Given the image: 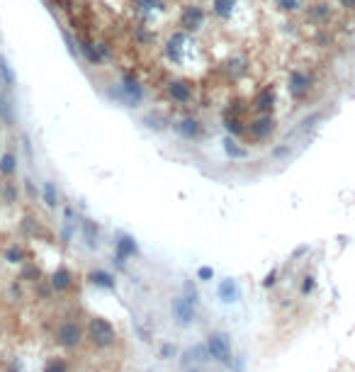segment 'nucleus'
Listing matches in <instances>:
<instances>
[{
	"label": "nucleus",
	"instance_id": "obj_1",
	"mask_svg": "<svg viewBox=\"0 0 355 372\" xmlns=\"http://www.w3.org/2000/svg\"><path fill=\"white\" fill-rule=\"evenodd\" d=\"M187 44H190L187 32L178 29V32H173V34H170L168 41H166V56H168L170 63H175V66H183V63H185Z\"/></svg>",
	"mask_w": 355,
	"mask_h": 372
},
{
	"label": "nucleus",
	"instance_id": "obj_2",
	"mask_svg": "<svg viewBox=\"0 0 355 372\" xmlns=\"http://www.w3.org/2000/svg\"><path fill=\"white\" fill-rule=\"evenodd\" d=\"M88 336H90V341H93L95 346H100V348H107V346L114 343V329H112V324L105 321V319H93L90 326H88Z\"/></svg>",
	"mask_w": 355,
	"mask_h": 372
},
{
	"label": "nucleus",
	"instance_id": "obj_3",
	"mask_svg": "<svg viewBox=\"0 0 355 372\" xmlns=\"http://www.w3.org/2000/svg\"><path fill=\"white\" fill-rule=\"evenodd\" d=\"M166 93L180 107H187L190 102H195V85L190 80H170L166 85Z\"/></svg>",
	"mask_w": 355,
	"mask_h": 372
},
{
	"label": "nucleus",
	"instance_id": "obj_4",
	"mask_svg": "<svg viewBox=\"0 0 355 372\" xmlns=\"http://www.w3.org/2000/svg\"><path fill=\"white\" fill-rule=\"evenodd\" d=\"M207 22V12L200 5H187L180 15V29L183 32H200Z\"/></svg>",
	"mask_w": 355,
	"mask_h": 372
},
{
	"label": "nucleus",
	"instance_id": "obj_5",
	"mask_svg": "<svg viewBox=\"0 0 355 372\" xmlns=\"http://www.w3.org/2000/svg\"><path fill=\"white\" fill-rule=\"evenodd\" d=\"M273 131H275L273 117H270V114H261V117H256V119L246 127V136L253 139V141H265V139H270Z\"/></svg>",
	"mask_w": 355,
	"mask_h": 372
},
{
	"label": "nucleus",
	"instance_id": "obj_6",
	"mask_svg": "<svg viewBox=\"0 0 355 372\" xmlns=\"http://www.w3.org/2000/svg\"><path fill=\"white\" fill-rule=\"evenodd\" d=\"M207 348H209V355L224 365H231V346H229V338L224 334H212L209 341H207Z\"/></svg>",
	"mask_w": 355,
	"mask_h": 372
},
{
	"label": "nucleus",
	"instance_id": "obj_7",
	"mask_svg": "<svg viewBox=\"0 0 355 372\" xmlns=\"http://www.w3.org/2000/svg\"><path fill=\"white\" fill-rule=\"evenodd\" d=\"M170 314L173 319L180 324V326H190L195 321V309H192V302L187 297H175L170 302Z\"/></svg>",
	"mask_w": 355,
	"mask_h": 372
},
{
	"label": "nucleus",
	"instance_id": "obj_8",
	"mask_svg": "<svg viewBox=\"0 0 355 372\" xmlns=\"http://www.w3.org/2000/svg\"><path fill=\"white\" fill-rule=\"evenodd\" d=\"M209 358H212V355H209V348H207V346H192V348H187L185 351L180 365H183V370H190V365H192V368L205 365Z\"/></svg>",
	"mask_w": 355,
	"mask_h": 372
},
{
	"label": "nucleus",
	"instance_id": "obj_9",
	"mask_svg": "<svg viewBox=\"0 0 355 372\" xmlns=\"http://www.w3.org/2000/svg\"><path fill=\"white\" fill-rule=\"evenodd\" d=\"M58 343L63 346V348H75L78 343H80V329L75 326L73 321H68V324H61L58 326Z\"/></svg>",
	"mask_w": 355,
	"mask_h": 372
},
{
	"label": "nucleus",
	"instance_id": "obj_10",
	"mask_svg": "<svg viewBox=\"0 0 355 372\" xmlns=\"http://www.w3.org/2000/svg\"><path fill=\"white\" fill-rule=\"evenodd\" d=\"M287 88H290L292 97H304V95L309 93V88H312V80H309V75L304 73V71H292Z\"/></svg>",
	"mask_w": 355,
	"mask_h": 372
},
{
	"label": "nucleus",
	"instance_id": "obj_11",
	"mask_svg": "<svg viewBox=\"0 0 355 372\" xmlns=\"http://www.w3.org/2000/svg\"><path fill=\"white\" fill-rule=\"evenodd\" d=\"M175 129L178 134L187 139V141H192V139H197L200 134H202V122L197 119V117H185V119H180L178 124H175Z\"/></svg>",
	"mask_w": 355,
	"mask_h": 372
},
{
	"label": "nucleus",
	"instance_id": "obj_12",
	"mask_svg": "<svg viewBox=\"0 0 355 372\" xmlns=\"http://www.w3.org/2000/svg\"><path fill=\"white\" fill-rule=\"evenodd\" d=\"M273 105H275V93H273V88H263L261 93L256 95V100H253V110L258 112V114H270Z\"/></svg>",
	"mask_w": 355,
	"mask_h": 372
},
{
	"label": "nucleus",
	"instance_id": "obj_13",
	"mask_svg": "<svg viewBox=\"0 0 355 372\" xmlns=\"http://www.w3.org/2000/svg\"><path fill=\"white\" fill-rule=\"evenodd\" d=\"M239 297H241V290H239L236 280H231V278L222 280V285H219V299L224 304H231V302H239Z\"/></svg>",
	"mask_w": 355,
	"mask_h": 372
},
{
	"label": "nucleus",
	"instance_id": "obj_14",
	"mask_svg": "<svg viewBox=\"0 0 355 372\" xmlns=\"http://www.w3.org/2000/svg\"><path fill=\"white\" fill-rule=\"evenodd\" d=\"M78 49L83 51V56L88 58V63H93V66H100L102 63V54L97 51V44H93V41H88V39H78Z\"/></svg>",
	"mask_w": 355,
	"mask_h": 372
},
{
	"label": "nucleus",
	"instance_id": "obj_15",
	"mask_svg": "<svg viewBox=\"0 0 355 372\" xmlns=\"http://www.w3.org/2000/svg\"><path fill=\"white\" fill-rule=\"evenodd\" d=\"M17 170V153L15 151H5L0 156V175L2 178H12Z\"/></svg>",
	"mask_w": 355,
	"mask_h": 372
},
{
	"label": "nucleus",
	"instance_id": "obj_16",
	"mask_svg": "<svg viewBox=\"0 0 355 372\" xmlns=\"http://www.w3.org/2000/svg\"><path fill=\"white\" fill-rule=\"evenodd\" d=\"M136 253V243L131 236H119V241H117V261L124 263L129 256Z\"/></svg>",
	"mask_w": 355,
	"mask_h": 372
},
{
	"label": "nucleus",
	"instance_id": "obj_17",
	"mask_svg": "<svg viewBox=\"0 0 355 372\" xmlns=\"http://www.w3.org/2000/svg\"><path fill=\"white\" fill-rule=\"evenodd\" d=\"M236 10V0H212V12L219 19H229Z\"/></svg>",
	"mask_w": 355,
	"mask_h": 372
},
{
	"label": "nucleus",
	"instance_id": "obj_18",
	"mask_svg": "<svg viewBox=\"0 0 355 372\" xmlns=\"http://www.w3.org/2000/svg\"><path fill=\"white\" fill-rule=\"evenodd\" d=\"M71 273L66 270V268H58L56 273L51 275V287L56 290V292H63V290H68L71 287Z\"/></svg>",
	"mask_w": 355,
	"mask_h": 372
},
{
	"label": "nucleus",
	"instance_id": "obj_19",
	"mask_svg": "<svg viewBox=\"0 0 355 372\" xmlns=\"http://www.w3.org/2000/svg\"><path fill=\"white\" fill-rule=\"evenodd\" d=\"M158 10H166L163 0H136V12H141V15H153Z\"/></svg>",
	"mask_w": 355,
	"mask_h": 372
},
{
	"label": "nucleus",
	"instance_id": "obj_20",
	"mask_svg": "<svg viewBox=\"0 0 355 372\" xmlns=\"http://www.w3.org/2000/svg\"><path fill=\"white\" fill-rule=\"evenodd\" d=\"M90 282L97 285V287H105V290H112L114 287V278L110 273H105V270H93L90 273Z\"/></svg>",
	"mask_w": 355,
	"mask_h": 372
},
{
	"label": "nucleus",
	"instance_id": "obj_21",
	"mask_svg": "<svg viewBox=\"0 0 355 372\" xmlns=\"http://www.w3.org/2000/svg\"><path fill=\"white\" fill-rule=\"evenodd\" d=\"M226 129L234 136H241V134H246V124L239 114H226Z\"/></svg>",
	"mask_w": 355,
	"mask_h": 372
},
{
	"label": "nucleus",
	"instance_id": "obj_22",
	"mask_svg": "<svg viewBox=\"0 0 355 372\" xmlns=\"http://www.w3.org/2000/svg\"><path fill=\"white\" fill-rule=\"evenodd\" d=\"M0 80L5 83V88H12L15 85V73H12V68H10V63H7L5 56H0Z\"/></svg>",
	"mask_w": 355,
	"mask_h": 372
},
{
	"label": "nucleus",
	"instance_id": "obj_23",
	"mask_svg": "<svg viewBox=\"0 0 355 372\" xmlns=\"http://www.w3.org/2000/svg\"><path fill=\"white\" fill-rule=\"evenodd\" d=\"M331 15V10H329V5L326 2H314L312 5V10H309V17L314 19V22H326Z\"/></svg>",
	"mask_w": 355,
	"mask_h": 372
},
{
	"label": "nucleus",
	"instance_id": "obj_24",
	"mask_svg": "<svg viewBox=\"0 0 355 372\" xmlns=\"http://www.w3.org/2000/svg\"><path fill=\"white\" fill-rule=\"evenodd\" d=\"M44 202H46V207H51V209H56L58 205V192L56 187H54V183H44Z\"/></svg>",
	"mask_w": 355,
	"mask_h": 372
},
{
	"label": "nucleus",
	"instance_id": "obj_25",
	"mask_svg": "<svg viewBox=\"0 0 355 372\" xmlns=\"http://www.w3.org/2000/svg\"><path fill=\"white\" fill-rule=\"evenodd\" d=\"M83 234H85V241H88V246H90V248H95V246H97V226H95V222L85 219V222H83Z\"/></svg>",
	"mask_w": 355,
	"mask_h": 372
},
{
	"label": "nucleus",
	"instance_id": "obj_26",
	"mask_svg": "<svg viewBox=\"0 0 355 372\" xmlns=\"http://www.w3.org/2000/svg\"><path fill=\"white\" fill-rule=\"evenodd\" d=\"M224 151H226V156H231V158H246V149H241L231 136L224 139Z\"/></svg>",
	"mask_w": 355,
	"mask_h": 372
},
{
	"label": "nucleus",
	"instance_id": "obj_27",
	"mask_svg": "<svg viewBox=\"0 0 355 372\" xmlns=\"http://www.w3.org/2000/svg\"><path fill=\"white\" fill-rule=\"evenodd\" d=\"M229 73L234 75V78H239V75L246 73V58H243V56L229 58Z\"/></svg>",
	"mask_w": 355,
	"mask_h": 372
},
{
	"label": "nucleus",
	"instance_id": "obj_28",
	"mask_svg": "<svg viewBox=\"0 0 355 372\" xmlns=\"http://www.w3.org/2000/svg\"><path fill=\"white\" fill-rule=\"evenodd\" d=\"M22 258H24V253H22L19 246H10V248L5 251V261L7 263H22Z\"/></svg>",
	"mask_w": 355,
	"mask_h": 372
},
{
	"label": "nucleus",
	"instance_id": "obj_29",
	"mask_svg": "<svg viewBox=\"0 0 355 372\" xmlns=\"http://www.w3.org/2000/svg\"><path fill=\"white\" fill-rule=\"evenodd\" d=\"M275 5L280 7L282 12H295L299 7V0H275Z\"/></svg>",
	"mask_w": 355,
	"mask_h": 372
},
{
	"label": "nucleus",
	"instance_id": "obj_30",
	"mask_svg": "<svg viewBox=\"0 0 355 372\" xmlns=\"http://www.w3.org/2000/svg\"><path fill=\"white\" fill-rule=\"evenodd\" d=\"M15 197H17V187H15V183H7V185H5V202L12 205Z\"/></svg>",
	"mask_w": 355,
	"mask_h": 372
},
{
	"label": "nucleus",
	"instance_id": "obj_31",
	"mask_svg": "<svg viewBox=\"0 0 355 372\" xmlns=\"http://www.w3.org/2000/svg\"><path fill=\"white\" fill-rule=\"evenodd\" d=\"M39 278V268L37 265H24L22 270V280H37Z\"/></svg>",
	"mask_w": 355,
	"mask_h": 372
},
{
	"label": "nucleus",
	"instance_id": "obj_32",
	"mask_svg": "<svg viewBox=\"0 0 355 372\" xmlns=\"http://www.w3.org/2000/svg\"><path fill=\"white\" fill-rule=\"evenodd\" d=\"M44 372H66V363H63V360H54V363L46 365Z\"/></svg>",
	"mask_w": 355,
	"mask_h": 372
},
{
	"label": "nucleus",
	"instance_id": "obj_33",
	"mask_svg": "<svg viewBox=\"0 0 355 372\" xmlns=\"http://www.w3.org/2000/svg\"><path fill=\"white\" fill-rule=\"evenodd\" d=\"M185 297L190 299V302H192V304H195V302H197V290H195V285H192V282H190V280H187V282H185Z\"/></svg>",
	"mask_w": 355,
	"mask_h": 372
},
{
	"label": "nucleus",
	"instance_id": "obj_34",
	"mask_svg": "<svg viewBox=\"0 0 355 372\" xmlns=\"http://www.w3.org/2000/svg\"><path fill=\"white\" fill-rule=\"evenodd\" d=\"M314 285H317V282H314V278H312V275H309V278H304V285H302V295H309V292L314 290Z\"/></svg>",
	"mask_w": 355,
	"mask_h": 372
},
{
	"label": "nucleus",
	"instance_id": "obj_35",
	"mask_svg": "<svg viewBox=\"0 0 355 372\" xmlns=\"http://www.w3.org/2000/svg\"><path fill=\"white\" fill-rule=\"evenodd\" d=\"M197 278L200 280H212L214 278V270H212V268H200V270H197Z\"/></svg>",
	"mask_w": 355,
	"mask_h": 372
},
{
	"label": "nucleus",
	"instance_id": "obj_36",
	"mask_svg": "<svg viewBox=\"0 0 355 372\" xmlns=\"http://www.w3.org/2000/svg\"><path fill=\"white\" fill-rule=\"evenodd\" d=\"M173 353H175L173 346H163V348H161V358H168V355H173Z\"/></svg>",
	"mask_w": 355,
	"mask_h": 372
},
{
	"label": "nucleus",
	"instance_id": "obj_37",
	"mask_svg": "<svg viewBox=\"0 0 355 372\" xmlns=\"http://www.w3.org/2000/svg\"><path fill=\"white\" fill-rule=\"evenodd\" d=\"M273 282H275V273H270V275H268V278H265V282H263V285H265V287H270V285H273Z\"/></svg>",
	"mask_w": 355,
	"mask_h": 372
},
{
	"label": "nucleus",
	"instance_id": "obj_38",
	"mask_svg": "<svg viewBox=\"0 0 355 372\" xmlns=\"http://www.w3.org/2000/svg\"><path fill=\"white\" fill-rule=\"evenodd\" d=\"M341 2H343V7H348V10L355 7V0H341Z\"/></svg>",
	"mask_w": 355,
	"mask_h": 372
},
{
	"label": "nucleus",
	"instance_id": "obj_39",
	"mask_svg": "<svg viewBox=\"0 0 355 372\" xmlns=\"http://www.w3.org/2000/svg\"><path fill=\"white\" fill-rule=\"evenodd\" d=\"M187 372H202V370H197V368H190V370H187Z\"/></svg>",
	"mask_w": 355,
	"mask_h": 372
}]
</instances>
